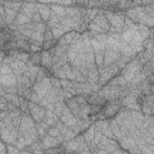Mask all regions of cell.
<instances>
[{"instance_id":"cell-49","label":"cell","mask_w":154,"mask_h":154,"mask_svg":"<svg viewBox=\"0 0 154 154\" xmlns=\"http://www.w3.org/2000/svg\"><path fill=\"white\" fill-rule=\"evenodd\" d=\"M5 52H2V51H0V66L2 65V61H4V58H5Z\"/></svg>"},{"instance_id":"cell-4","label":"cell","mask_w":154,"mask_h":154,"mask_svg":"<svg viewBox=\"0 0 154 154\" xmlns=\"http://www.w3.org/2000/svg\"><path fill=\"white\" fill-rule=\"evenodd\" d=\"M65 105L78 120H91L90 105L84 95H73L69 99H65Z\"/></svg>"},{"instance_id":"cell-9","label":"cell","mask_w":154,"mask_h":154,"mask_svg":"<svg viewBox=\"0 0 154 154\" xmlns=\"http://www.w3.org/2000/svg\"><path fill=\"white\" fill-rule=\"evenodd\" d=\"M63 147L65 152H76V153H90V149L88 147V143L85 142L82 134H78L70 141H64Z\"/></svg>"},{"instance_id":"cell-34","label":"cell","mask_w":154,"mask_h":154,"mask_svg":"<svg viewBox=\"0 0 154 154\" xmlns=\"http://www.w3.org/2000/svg\"><path fill=\"white\" fill-rule=\"evenodd\" d=\"M94 134H95V125H94V123H91V124L82 132V135H83V137H84V140H85V142H87L88 144L94 140Z\"/></svg>"},{"instance_id":"cell-46","label":"cell","mask_w":154,"mask_h":154,"mask_svg":"<svg viewBox=\"0 0 154 154\" xmlns=\"http://www.w3.org/2000/svg\"><path fill=\"white\" fill-rule=\"evenodd\" d=\"M5 26H7L6 22H5V17L0 14V28H5Z\"/></svg>"},{"instance_id":"cell-15","label":"cell","mask_w":154,"mask_h":154,"mask_svg":"<svg viewBox=\"0 0 154 154\" xmlns=\"http://www.w3.org/2000/svg\"><path fill=\"white\" fill-rule=\"evenodd\" d=\"M28 108H29V114L31 116V118L35 120V123H40L43 120L45 116H46V108L43 106H41L40 103L36 102H28Z\"/></svg>"},{"instance_id":"cell-22","label":"cell","mask_w":154,"mask_h":154,"mask_svg":"<svg viewBox=\"0 0 154 154\" xmlns=\"http://www.w3.org/2000/svg\"><path fill=\"white\" fill-rule=\"evenodd\" d=\"M54 125L58 128V130H59V131H60V134L63 135L64 141H70V140H72L75 136H77V135L75 134V131H73L70 126H66V125H65V124H63L60 120H58Z\"/></svg>"},{"instance_id":"cell-47","label":"cell","mask_w":154,"mask_h":154,"mask_svg":"<svg viewBox=\"0 0 154 154\" xmlns=\"http://www.w3.org/2000/svg\"><path fill=\"white\" fill-rule=\"evenodd\" d=\"M0 153H6V144L0 140Z\"/></svg>"},{"instance_id":"cell-23","label":"cell","mask_w":154,"mask_h":154,"mask_svg":"<svg viewBox=\"0 0 154 154\" xmlns=\"http://www.w3.org/2000/svg\"><path fill=\"white\" fill-rule=\"evenodd\" d=\"M5 54L10 58H13V59H17V60H22L24 63L29 61V58H30V53L29 52H24V51H20V49H8L5 52Z\"/></svg>"},{"instance_id":"cell-24","label":"cell","mask_w":154,"mask_h":154,"mask_svg":"<svg viewBox=\"0 0 154 154\" xmlns=\"http://www.w3.org/2000/svg\"><path fill=\"white\" fill-rule=\"evenodd\" d=\"M57 41H58V40L54 38L51 28H48V26L46 25L45 34H43V45H42V49H49V48H52V47L57 43Z\"/></svg>"},{"instance_id":"cell-45","label":"cell","mask_w":154,"mask_h":154,"mask_svg":"<svg viewBox=\"0 0 154 154\" xmlns=\"http://www.w3.org/2000/svg\"><path fill=\"white\" fill-rule=\"evenodd\" d=\"M31 22H32V23H40V22H43V20L41 19L40 14H38V13L36 12V13H35V14H34V16L31 17Z\"/></svg>"},{"instance_id":"cell-16","label":"cell","mask_w":154,"mask_h":154,"mask_svg":"<svg viewBox=\"0 0 154 154\" xmlns=\"http://www.w3.org/2000/svg\"><path fill=\"white\" fill-rule=\"evenodd\" d=\"M120 57L119 52V46H107L105 47V53H103V64L102 65H111L114 64L118 58Z\"/></svg>"},{"instance_id":"cell-10","label":"cell","mask_w":154,"mask_h":154,"mask_svg":"<svg viewBox=\"0 0 154 154\" xmlns=\"http://www.w3.org/2000/svg\"><path fill=\"white\" fill-rule=\"evenodd\" d=\"M95 153H125V152L122 149L117 140L108 138L102 135L100 141L97 142Z\"/></svg>"},{"instance_id":"cell-30","label":"cell","mask_w":154,"mask_h":154,"mask_svg":"<svg viewBox=\"0 0 154 154\" xmlns=\"http://www.w3.org/2000/svg\"><path fill=\"white\" fill-rule=\"evenodd\" d=\"M4 7H5V22H6V25L10 26V25H12L14 18L17 17L19 11H16V10L7 7V6H4Z\"/></svg>"},{"instance_id":"cell-17","label":"cell","mask_w":154,"mask_h":154,"mask_svg":"<svg viewBox=\"0 0 154 154\" xmlns=\"http://www.w3.org/2000/svg\"><path fill=\"white\" fill-rule=\"evenodd\" d=\"M52 88V84H51V79H49V76H46L43 79H41L40 82H35L34 85H32V91L38 95L41 99L47 94V91Z\"/></svg>"},{"instance_id":"cell-37","label":"cell","mask_w":154,"mask_h":154,"mask_svg":"<svg viewBox=\"0 0 154 154\" xmlns=\"http://www.w3.org/2000/svg\"><path fill=\"white\" fill-rule=\"evenodd\" d=\"M14 108H17L14 105H12L11 102H8L5 97L0 96V111H12Z\"/></svg>"},{"instance_id":"cell-41","label":"cell","mask_w":154,"mask_h":154,"mask_svg":"<svg viewBox=\"0 0 154 154\" xmlns=\"http://www.w3.org/2000/svg\"><path fill=\"white\" fill-rule=\"evenodd\" d=\"M51 4H58V5H63V6H71V5H73L72 0H51Z\"/></svg>"},{"instance_id":"cell-11","label":"cell","mask_w":154,"mask_h":154,"mask_svg":"<svg viewBox=\"0 0 154 154\" xmlns=\"http://www.w3.org/2000/svg\"><path fill=\"white\" fill-rule=\"evenodd\" d=\"M141 71H142V63L137 59V57H135L120 70V75L128 83H130L134 79V77H136Z\"/></svg>"},{"instance_id":"cell-52","label":"cell","mask_w":154,"mask_h":154,"mask_svg":"<svg viewBox=\"0 0 154 154\" xmlns=\"http://www.w3.org/2000/svg\"><path fill=\"white\" fill-rule=\"evenodd\" d=\"M17 1H20V2H24V1H36V0H17Z\"/></svg>"},{"instance_id":"cell-5","label":"cell","mask_w":154,"mask_h":154,"mask_svg":"<svg viewBox=\"0 0 154 154\" xmlns=\"http://www.w3.org/2000/svg\"><path fill=\"white\" fill-rule=\"evenodd\" d=\"M18 137V128L12 123L8 114L0 120V138L6 144H14Z\"/></svg>"},{"instance_id":"cell-44","label":"cell","mask_w":154,"mask_h":154,"mask_svg":"<svg viewBox=\"0 0 154 154\" xmlns=\"http://www.w3.org/2000/svg\"><path fill=\"white\" fill-rule=\"evenodd\" d=\"M88 1H89V0H72L73 5H77V6H85V7H87V5H88Z\"/></svg>"},{"instance_id":"cell-50","label":"cell","mask_w":154,"mask_h":154,"mask_svg":"<svg viewBox=\"0 0 154 154\" xmlns=\"http://www.w3.org/2000/svg\"><path fill=\"white\" fill-rule=\"evenodd\" d=\"M141 1V5H149V4H153V0H140Z\"/></svg>"},{"instance_id":"cell-53","label":"cell","mask_w":154,"mask_h":154,"mask_svg":"<svg viewBox=\"0 0 154 154\" xmlns=\"http://www.w3.org/2000/svg\"><path fill=\"white\" fill-rule=\"evenodd\" d=\"M0 140H1V138H0Z\"/></svg>"},{"instance_id":"cell-1","label":"cell","mask_w":154,"mask_h":154,"mask_svg":"<svg viewBox=\"0 0 154 154\" xmlns=\"http://www.w3.org/2000/svg\"><path fill=\"white\" fill-rule=\"evenodd\" d=\"M66 54L67 61L77 70H79V72L85 78L89 70L96 66L94 60V52L87 31L81 34V37L67 47Z\"/></svg>"},{"instance_id":"cell-8","label":"cell","mask_w":154,"mask_h":154,"mask_svg":"<svg viewBox=\"0 0 154 154\" xmlns=\"http://www.w3.org/2000/svg\"><path fill=\"white\" fill-rule=\"evenodd\" d=\"M122 108H123V106L120 103V100H108L102 106L100 112L96 116L91 117V120L95 122L97 119H111V118H114Z\"/></svg>"},{"instance_id":"cell-51","label":"cell","mask_w":154,"mask_h":154,"mask_svg":"<svg viewBox=\"0 0 154 154\" xmlns=\"http://www.w3.org/2000/svg\"><path fill=\"white\" fill-rule=\"evenodd\" d=\"M36 2H41V4H51V0H36Z\"/></svg>"},{"instance_id":"cell-12","label":"cell","mask_w":154,"mask_h":154,"mask_svg":"<svg viewBox=\"0 0 154 154\" xmlns=\"http://www.w3.org/2000/svg\"><path fill=\"white\" fill-rule=\"evenodd\" d=\"M0 85L7 87V85H17L16 76L10 66L8 58L5 55L2 65L0 66Z\"/></svg>"},{"instance_id":"cell-38","label":"cell","mask_w":154,"mask_h":154,"mask_svg":"<svg viewBox=\"0 0 154 154\" xmlns=\"http://www.w3.org/2000/svg\"><path fill=\"white\" fill-rule=\"evenodd\" d=\"M59 20H60V18L57 16V14H54L53 12H51V16H49V18H48V20L46 22V25L48 26V28H54L55 25H58L59 24Z\"/></svg>"},{"instance_id":"cell-3","label":"cell","mask_w":154,"mask_h":154,"mask_svg":"<svg viewBox=\"0 0 154 154\" xmlns=\"http://www.w3.org/2000/svg\"><path fill=\"white\" fill-rule=\"evenodd\" d=\"M124 14H125V17H128L136 24H144L149 28H153V18H154L153 4L132 6L128 10H125Z\"/></svg>"},{"instance_id":"cell-25","label":"cell","mask_w":154,"mask_h":154,"mask_svg":"<svg viewBox=\"0 0 154 154\" xmlns=\"http://www.w3.org/2000/svg\"><path fill=\"white\" fill-rule=\"evenodd\" d=\"M40 141H41L42 148H43L45 150H46V149H49V148H53V147H58V146L61 144V142H60L58 138H55V137H53V136H51V135H48V134H46Z\"/></svg>"},{"instance_id":"cell-42","label":"cell","mask_w":154,"mask_h":154,"mask_svg":"<svg viewBox=\"0 0 154 154\" xmlns=\"http://www.w3.org/2000/svg\"><path fill=\"white\" fill-rule=\"evenodd\" d=\"M49 79H51V84L52 87L54 88H61V84H60V79L58 77H54V76H49Z\"/></svg>"},{"instance_id":"cell-27","label":"cell","mask_w":154,"mask_h":154,"mask_svg":"<svg viewBox=\"0 0 154 154\" xmlns=\"http://www.w3.org/2000/svg\"><path fill=\"white\" fill-rule=\"evenodd\" d=\"M38 69H40L38 65H35L31 61H26V66H25V70H24L23 75H25L34 83L35 82V78H36V75L38 72Z\"/></svg>"},{"instance_id":"cell-26","label":"cell","mask_w":154,"mask_h":154,"mask_svg":"<svg viewBox=\"0 0 154 154\" xmlns=\"http://www.w3.org/2000/svg\"><path fill=\"white\" fill-rule=\"evenodd\" d=\"M40 66H42L43 69H46L47 71L51 72V69H52V53H51L49 49H42L41 51Z\"/></svg>"},{"instance_id":"cell-14","label":"cell","mask_w":154,"mask_h":154,"mask_svg":"<svg viewBox=\"0 0 154 154\" xmlns=\"http://www.w3.org/2000/svg\"><path fill=\"white\" fill-rule=\"evenodd\" d=\"M138 103L141 112L147 116H153L154 112V96L153 93L150 94H141L138 96Z\"/></svg>"},{"instance_id":"cell-48","label":"cell","mask_w":154,"mask_h":154,"mask_svg":"<svg viewBox=\"0 0 154 154\" xmlns=\"http://www.w3.org/2000/svg\"><path fill=\"white\" fill-rule=\"evenodd\" d=\"M10 111H0V120H2L7 114H8Z\"/></svg>"},{"instance_id":"cell-7","label":"cell","mask_w":154,"mask_h":154,"mask_svg":"<svg viewBox=\"0 0 154 154\" xmlns=\"http://www.w3.org/2000/svg\"><path fill=\"white\" fill-rule=\"evenodd\" d=\"M108 24H109V31L111 32H118L120 34V31L123 30L124 26V19H125V14L123 11H118L116 8H111V10H102Z\"/></svg>"},{"instance_id":"cell-32","label":"cell","mask_w":154,"mask_h":154,"mask_svg":"<svg viewBox=\"0 0 154 154\" xmlns=\"http://www.w3.org/2000/svg\"><path fill=\"white\" fill-rule=\"evenodd\" d=\"M30 22H31V18H30V17H28L26 14H24V13H22V12H18V14H17V17L14 18L12 25H13V26H19V25L28 24V23H30Z\"/></svg>"},{"instance_id":"cell-36","label":"cell","mask_w":154,"mask_h":154,"mask_svg":"<svg viewBox=\"0 0 154 154\" xmlns=\"http://www.w3.org/2000/svg\"><path fill=\"white\" fill-rule=\"evenodd\" d=\"M58 120H59V117L55 116L52 111H48V109H47V111H46V116H45V118H43L42 122H45L48 126H53Z\"/></svg>"},{"instance_id":"cell-13","label":"cell","mask_w":154,"mask_h":154,"mask_svg":"<svg viewBox=\"0 0 154 154\" xmlns=\"http://www.w3.org/2000/svg\"><path fill=\"white\" fill-rule=\"evenodd\" d=\"M97 71H99V84L100 87L105 85L111 78L118 76L120 73V69L118 67V65L111 64V65H101L97 66Z\"/></svg>"},{"instance_id":"cell-19","label":"cell","mask_w":154,"mask_h":154,"mask_svg":"<svg viewBox=\"0 0 154 154\" xmlns=\"http://www.w3.org/2000/svg\"><path fill=\"white\" fill-rule=\"evenodd\" d=\"M59 120H60L63 124H65L66 126H72V125H75V124L78 122V119L71 113V111L67 108L66 105L64 106L63 112H61V114L59 116Z\"/></svg>"},{"instance_id":"cell-2","label":"cell","mask_w":154,"mask_h":154,"mask_svg":"<svg viewBox=\"0 0 154 154\" xmlns=\"http://www.w3.org/2000/svg\"><path fill=\"white\" fill-rule=\"evenodd\" d=\"M120 38L131 47L135 54H138L143 49V38L137 30L136 23H134L128 17H125L124 19V26L120 31Z\"/></svg>"},{"instance_id":"cell-21","label":"cell","mask_w":154,"mask_h":154,"mask_svg":"<svg viewBox=\"0 0 154 154\" xmlns=\"http://www.w3.org/2000/svg\"><path fill=\"white\" fill-rule=\"evenodd\" d=\"M19 12H22V13H24L28 17L31 18L37 12V2L36 1H24V2H22Z\"/></svg>"},{"instance_id":"cell-29","label":"cell","mask_w":154,"mask_h":154,"mask_svg":"<svg viewBox=\"0 0 154 154\" xmlns=\"http://www.w3.org/2000/svg\"><path fill=\"white\" fill-rule=\"evenodd\" d=\"M119 52H120L122 55L129 57V58H131V59L136 57V54H135V52L131 49V47H130L126 42H124L122 38H120V41H119Z\"/></svg>"},{"instance_id":"cell-40","label":"cell","mask_w":154,"mask_h":154,"mask_svg":"<svg viewBox=\"0 0 154 154\" xmlns=\"http://www.w3.org/2000/svg\"><path fill=\"white\" fill-rule=\"evenodd\" d=\"M29 61H31L32 64L40 66V63H41V52H37V53H30Z\"/></svg>"},{"instance_id":"cell-20","label":"cell","mask_w":154,"mask_h":154,"mask_svg":"<svg viewBox=\"0 0 154 154\" xmlns=\"http://www.w3.org/2000/svg\"><path fill=\"white\" fill-rule=\"evenodd\" d=\"M6 57H7V55H6ZM7 58H8V63H10V66H11V69H12L14 76L18 77V76L23 75V72H24V70H25V66H26V63H24V61H22V60L13 59V58H10V57H7Z\"/></svg>"},{"instance_id":"cell-31","label":"cell","mask_w":154,"mask_h":154,"mask_svg":"<svg viewBox=\"0 0 154 154\" xmlns=\"http://www.w3.org/2000/svg\"><path fill=\"white\" fill-rule=\"evenodd\" d=\"M136 26H137V30H138L141 37L143 38V41L153 35V28H149V26H147L144 24H136Z\"/></svg>"},{"instance_id":"cell-39","label":"cell","mask_w":154,"mask_h":154,"mask_svg":"<svg viewBox=\"0 0 154 154\" xmlns=\"http://www.w3.org/2000/svg\"><path fill=\"white\" fill-rule=\"evenodd\" d=\"M64 106H65V100H63V101H57L55 103H53V109H52V112H53L55 116L59 117V116L61 114V112H63Z\"/></svg>"},{"instance_id":"cell-28","label":"cell","mask_w":154,"mask_h":154,"mask_svg":"<svg viewBox=\"0 0 154 154\" xmlns=\"http://www.w3.org/2000/svg\"><path fill=\"white\" fill-rule=\"evenodd\" d=\"M51 7H49V4H41V2H37V13L40 14L41 19L46 23L51 16Z\"/></svg>"},{"instance_id":"cell-43","label":"cell","mask_w":154,"mask_h":154,"mask_svg":"<svg viewBox=\"0 0 154 154\" xmlns=\"http://www.w3.org/2000/svg\"><path fill=\"white\" fill-rule=\"evenodd\" d=\"M19 152H20V149L17 148L14 144H6V153H19Z\"/></svg>"},{"instance_id":"cell-35","label":"cell","mask_w":154,"mask_h":154,"mask_svg":"<svg viewBox=\"0 0 154 154\" xmlns=\"http://www.w3.org/2000/svg\"><path fill=\"white\" fill-rule=\"evenodd\" d=\"M49 7H51V11L54 14H57L59 18L66 16V6L58 5V4H49Z\"/></svg>"},{"instance_id":"cell-6","label":"cell","mask_w":154,"mask_h":154,"mask_svg":"<svg viewBox=\"0 0 154 154\" xmlns=\"http://www.w3.org/2000/svg\"><path fill=\"white\" fill-rule=\"evenodd\" d=\"M108 31H109V24L102 12V8H100L96 16L88 23L87 34L96 35V34H107Z\"/></svg>"},{"instance_id":"cell-18","label":"cell","mask_w":154,"mask_h":154,"mask_svg":"<svg viewBox=\"0 0 154 154\" xmlns=\"http://www.w3.org/2000/svg\"><path fill=\"white\" fill-rule=\"evenodd\" d=\"M81 37V34L79 32H77V31H75V30H71V31H67V32H65L61 37H59L58 38V43L59 45H61V46H64V47H69L70 45H72L76 40H78Z\"/></svg>"},{"instance_id":"cell-33","label":"cell","mask_w":154,"mask_h":154,"mask_svg":"<svg viewBox=\"0 0 154 154\" xmlns=\"http://www.w3.org/2000/svg\"><path fill=\"white\" fill-rule=\"evenodd\" d=\"M87 82L88 83H91V84H99V71H97V66H95V67H93V69L89 70V72L87 75Z\"/></svg>"}]
</instances>
